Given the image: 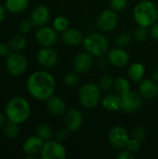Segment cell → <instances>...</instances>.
I'll list each match as a JSON object with an SVG mask.
<instances>
[{
    "label": "cell",
    "mask_w": 158,
    "mask_h": 159,
    "mask_svg": "<svg viewBox=\"0 0 158 159\" xmlns=\"http://www.w3.org/2000/svg\"><path fill=\"white\" fill-rule=\"evenodd\" d=\"M135 158V154L129 151L127 148L121 149V151L117 155V159H134Z\"/></svg>",
    "instance_id": "38"
},
{
    "label": "cell",
    "mask_w": 158,
    "mask_h": 159,
    "mask_svg": "<svg viewBox=\"0 0 158 159\" xmlns=\"http://www.w3.org/2000/svg\"><path fill=\"white\" fill-rule=\"evenodd\" d=\"M115 91L118 93L121 96H124L128 94L129 91H131V86L130 82L128 78L119 76L116 79H115V85H114Z\"/></svg>",
    "instance_id": "26"
},
{
    "label": "cell",
    "mask_w": 158,
    "mask_h": 159,
    "mask_svg": "<svg viewBox=\"0 0 158 159\" xmlns=\"http://www.w3.org/2000/svg\"><path fill=\"white\" fill-rule=\"evenodd\" d=\"M61 38L65 45L70 47H74L82 44L84 36L79 29L69 27L67 30H65L61 34Z\"/></svg>",
    "instance_id": "21"
},
{
    "label": "cell",
    "mask_w": 158,
    "mask_h": 159,
    "mask_svg": "<svg viewBox=\"0 0 158 159\" xmlns=\"http://www.w3.org/2000/svg\"><path fill=\"white\" fill-rule=\"evenodd\" d=\"M33 26H34V24L32 23V21L30 20H24L19 23L18 31H19V33H20L22 34H27L31 32V30L33 29Z\"/></svg>",
    "instance_id": "35"
},
{
    "label": "cell",
    "mask_w": 158,
    "mask_h": 159,
    "mask_svg": "<svg viewBox=\"0 0 158 159\" xmlns=\"http://www.w3.org/2000/svg\"><path fill=\"white\" fill-rule=\"evenodd\" d=\"M142 97L140 93L135 91H129L128 94L122 96L123 106L122 110L126 113H135L142 106Z\"/></svg>",
    "instance_id": "17"
},
{
    "label": "cell",
    "mask_w": 158,
    "mask_h": 159,
    "mask_svg": "<svg viewBox=\"0 0 158 159\" xmlns=\"http://www.w3.org/2000/svg\"><path fill=\"white\" fill-rule=\"evenodd\" d=\"M35 134L39 138H41L44 142H46V141H48V140H51L52 139L53 131H52L51 127L48 124H47V123H41V124H39L36 127Z\"/></svg>",
    "instance_id": "27"
},
{
    "label": "cell",
    "mask_w": 158,
    "mask_h": 159,
    "mask_svg": "<svg viewBox=\"0 0 158 159\" xmlns=\"http://www.w3.org/2000/svg\"><path fill=\"white\" fill-rule=\"evenodd\" d=\"M44 143L45 142L36 134L26 138L22 143V151L27 156V158H33L40 155Z\"/></svg>",
    "instance_id": "13"
},
{
    "label": "cell",
    "mask_w": 158,
    "mask_h": 159,
    "mask_svg": "<svg viewBox=\"0 0 158 159\" xmlns=\"http://www.w3.org/2000/svg\"><path fill=\"white\" fill-rule=\"evenodd\" d=\"M146 136H147V130L142 126H137V127H135L132 129V132H131V135H130L131 138H134V139L140 141L141 143H142V142L145 141Z\"/></svg>",
    "instance_id": "33"
},
{
    "label": "cell",
    "mask_w": 158,
    "mask_h": 159,
    "mask_svg": "<svg viewBox=\"0 0 158 159\" xmlns=\"http://www.w3.org/2000/svg\"><path fill=\"white\" fill-rule=\"evenodd\" d=\"M114 85H115V79L113 78V76L108 75H102L98 82V86L100 89L105 92H108L112 89H114Z\"/></svg>",
    "instance_id": "30"
},
{
    "label": "cell",
    "mask_w": 158,
    "mask_h": 159,
    "mask_svg": "<svg viewBox=\"0 0 158 159\" xmlns=\"http://www.w3.org/2000/svg\"><path fill=\"white\" fill-rule=\"evenodd\" d=\"M133 18L138 25L150 28L157 22V7L150 0H142L134 7Z\"/></svg>",
    "instance_id": "3"
},
{
    "label": "cell",
    "mask_w": 158,
    "mask_h": 159,
    "mask_svg": "<svg viewBox=\"0 0 158 159\" xmlns=\"http://www.w3.org/2000/svg\"><path fill=\"white\" fill-rule=\"evenodd\" d=\"M79 83V74L74 73H68L63 76V84L66 87L74 88Z\"/></svg>",
    "instance_id": "32"
},
{
    "label": "cell",
    "mask_w": 158,
    "mask_h": 159,
    "mask_svg": "<svg viewBox=\"0 0 158 159\" xmlns=\"http://www.w3.org/2000/svg\"><path fill=\"white\" fill-rule=\"evenodd\" d=\"M96 24L102 32H111L115 30L118 24L117 12L112 8L102 10L97 18Z\"/></svg>",
    "instance_id": "9"
},
{
    "label": "cell",
    "mask_w": 158,
    "mask_h": 159,
    "mask_svg": "<svg viewBox=\"0 0 158 159\" xmlns=\"http://www.w3.org/2000/svg\"><path fill=\"white\" fill-rule=\"evenodd\" d=\"M141 147H142V143H141L140 141H138V140H136V139L130 137V139H129V143H128L126 148L129 149V151H131L132 153L135 154V153H137L138 151H140Z\"/></svg>",
    "instance_id": "36"
},
{
    "label": "cell",
    "mask_w": 158,
    "mask_h": 159,
    "mask_svg": "<svg viewBox=\"0 0 158 159\" xmlns=\"http://www.w3.org/2000/svg\"><path fill=\"white\" fill-rule=\"evenodd\" d=\"M70 26V21L68 20V18L66 16L63 15H60L57 16L54 20H53V23H52V27L58 32V33H62L65 30H67Z\"/></svg>",
    "instance_id": "28"
},
{
    "label": "cell",
    "mask_w": 158,
    "mask_h": 159,
    "mask_svg": "<svg viewBox=\"0 0 158 159\" xmlns=\"http://www.w3.org/2000/svg\"><path fill=\"white\" fill-rule=\"evenodd\" d=\"M139 93L147 101H154L158 97V83L153 78H143L139 82Z\"/></svg>",
    "instance_id": "16"
},
{
    "label": "cell",
    "mask_w": 158,
    "mask_h": 159,
    "mask_svg": "<svg viewBox=\"0 0 158 159\" xmlns=\"http://www.w3.org/2000/svg\"><path fill=\"white\" fill-rule=\"evenodd\" d=\"M2 130H3V134H4L5 138L7 140H11V141L16 140L20 133V125L16 124V123L8 122V121L3 127Z\"/></svg>",
    "instance_id": "25"
},
{
    "label": "cell",
    "mask_w": 158,
    "mask_h": 159,
    "mask_svg": "<svg viewBox=\"0 0 158 159\" xmlns=\"http://www.w3.org/2000/svg\"><path fill=\"white\" fill-rule=\"evenodd\" d=\"M4 6L8 13L20 14L27 10L29 0H5Z\"/></svg>",
    "instance_id": "22"
},
{
    "label": "cell",
    "mask_w": 158,
    "mask_h": 159,
    "mask_svg": "<svg viewBox=\"0 0 158 159\" xmlns=\"http://www.w3.org/2000/svg\"><path fill=\"white\" fill-rule=\"evenodd\" d=\"M69 132H70V131H69L65 127L62 128V129H58L57 132H56V140H58V141H60V142L65 141V140L68 138V136H69Z\"/></svg>",
    "instance_id": "39"
},
{
    "label": "cell",
    "mask_w": 158,
    "mask_h": 159,
    "mask_svg": "<svg viewBox=\"0 0 158 159\" xmlns=\"http://www.w3.org/2000/svg\"><path fill=\"white\" fill-rule=\"evenodd\" d=\"M130 139L128 129L122 126H115L112 128L108 133V141L110 144L116 149H124Z\"/></svg>",
    "instance_id": "10"
},
{
    "label": "cell",
    "mask_w": 158,
    "mask_h": 159,
    "mask_svg": "<svg viewBox=\"0 0 158 159\" xmlns=\"http://www.w3.org/2000/svg\"><path fill=\"white\" fill-rule=\"evenodd\" d=\"M153 79L155 80V81H156L158 83V71L156 70L154 74H153Z\"/></svg>",
    "instance_id": "43"
},
{
    "label": "cell",
    "mask_w": 158,
    "mask_h": 159,
    "mask_svg": "<svg viewBox=\"0 0 158 159\" xmlns=\"http://www.w3.org/2000/svg\"><path fill=\"white\" fill-rule=\"evenodd\" d=\"M128 75L129 78L136 83L141 82L145 75V67L142 63L136 61L131 63L129 66V70H128Z\"/></svg>",
    "instance_id": "23"
},
{
    "label": "cell",
    "mask_w": 158,
    "mask_h": 159,
    "mask_svg": "<svg viewBox=\"0 0 158 159\" xmlns=\"http://www.w3.org/2000/svg\"><path fill=\"white\" fill-rule=\"evenodd\" d=\"M93 65V56L86 50L77 53L73 61V68L78 74H86Z\"/></svg>",
    "instance_id": "14"
},
{
    "label": "cell",
    "mask_w": 158,
    "mask_h": 159,
    "mask_svg": "<svg viewBox=\"0 0 158 159\" xmlns=\"http://www.w3.org/2000/svg\"><path fill=\"white\" fill-rule=\"evenodd\" d=\"M101 104L105 110L109 112H118L122 110L123 106L122 96L116 92L107 93L104 97L102 98Z\"/></svg>",
    "instance_id": "20"
},
{
    "label": "cell",
    "mask_w": 158,
    "mask_h": 159,
    "mask_svg": "<svg viewBox=\"0 0 158 159\" xmlns=\"http://www.w3.org/2000/svg\"><path fill=\"white\" fill-rule=\"evenodd\" d=\"M7 9L5 7V6L0 5V23H2L5 19H6V15H7Z\"/></svg>",
    "instance_id": "41"
},
{
    "label": "cell",
    "mask_w": 158,
    "mask_h": 159,
    "mask_svg": "<svg viewBox=\"0 0 158 159\" xmlns=\"http://www.w3.org/2000/svg\"><path fill=\"white\" fill-rule=\"evenodd\" d=\"M7 122V116L5 115V112L0 111V129H3V127L6 125Z\"/></svg>",
    "instance_id": "42"
},
{
    "label": "cell",
    "mask_w": 158,
    "mask_h": 159,
    "mask_svg": "<svg viewBox=\"0 0 158 159\" xmlns=\"http://www.w3.org/2000/svg\"><path fill=\"white\" fill-rule=\"evenodd\" d=\"M34 38L38 45L44 48H52L58 41L59 33L50 26L38 27L34 34Z\"/></svg>",
    "instance_id": "8"
},
{
    "label": "cell",
    "mask_w": 158,
    "mask_h": 159,
    "mask_svg": "<svg viewBox=\"0 0 158 159\" xmlns=\"http://www.w3.org/2000/svg\"><path fill=\"white\" fill-rule=\"evenodd\" d=\"M50 19V11L48 7L45 5L36 6L30 14V20L34 26L41 27L46 25Z\"/></svg>",
    "instance_id": "18"
},
{
    "label": "cell",
    "mask_w": 158,
    "mask_h": 159,
    "mask_svg": "<svg viewBox=\"0 0 158 159\" xmlns=\"http://www.w3.org/2000/svg\"><path fill=\"white\" fill-rule=\"evenodd\" d=\"M46 105H47V112L56 117L64 116V114L67 111L66 108V103L63 101L62 98L59 96H51L49 99L46 101Z\"/></svg>",
    "instance_id": "19"
},
{
    "label": "cell",
    "mask_w": 158,
    "mask_h": 159,
    "mask_svg": "<svg viewBox=\"0 0 158 159\" xmlns=\"http://www.w3.org/2000/svg\"><path fill=\"white\" fill-rule=\"evenodd\" d=\"M129 0H110V8L116 12L123 11L128 6Z\"/></svg>",
    "instance_id": "34"
},
{
    "label": "cell",
    "mask_w": 158,
    "mask_h": 159,
    "mask_svg": "<svg viewBox=\"0 0 158 159\" xmlns=\"http://www.w3.org/2000/svg\"><path fill=\"white\" fill-rule=\"evenodd\" d=\"M28 68V60L21 51H12L6 58V69L7 73L18 77L22 75Z\"/></svg>",
    "instance_id": "6"
},
{
    "label": "cell",
    "mask_w": 158,
    "mask_h": 159,
    "mask_svg": "<svg viewBox=\"0 0 158 159\" xmlns=\"http://www.w3.org/2000/svg\"><path fill=\"white\" fill-rule=\"evenodd\" d=\"M132 38H133V35H132L129 32H128V31L120 32V33L116 35V37H115V44H116V47L125 48L126 47H128V46L131 43Z\"/></svg>",
    "instance_id": "29"
},
{
    "label": "cell",
    "mask_w": 158,
    "mask_h": 159,
    "mask_svg": "<svg viewBox=\"0 0 158 159\" xmlns=\"http://www.w3.org/2000/svg\"><path fill=\"white\" fill-rule=\"evenodd\" d=\"M56 86L54 76L43 70L33 72L26 80V89L29 95L41 102H46L54 95Z\"/></svg>",
    "instance_id": "1"
},
{
    "label": "cell",
    "mask_w": 158,
    "mask_h": 159,
    "mask_svg": "<svg viewBox=\"0 0 158 159\" xmlns=\"http://www.w3.org/2000/svg\"><path fill=\"white\" fill-rule=\"evenodd\" d=\"M12 48L8 43H0V57L1 58H7L9 56L12 52Z\"/></svg>",
    "instance_id": "37"
},
{
    "label": "cell",
    "mask_w": 158,
    "mask_h": 159,
    "mask_svg": "<svg viewBox=\"0 0 158 159\" xmlns=\"http://www.w3.org/2000/svg\"><path fill=\"white\" fill-rule=\"evenodd\" d=\"M36 61L44 68H53L59 61V55L52 48L42 47L36 53Z\"/></svg>",
    "instance_id": "11"
},
{
    "label": "cell",
    "mask_w": 158,
    "mask_h": 159,
    "mask_svg": "<svg viewBox=\"0 0 158 159\" xmlns=\"http://www.w3.org/2000/svg\"><path fill=\"white\" fill-rule=\"evenodd\" d=\"M84 123V116L82 113L75 108H71L64 114V125L70 132L78 131Z\"/></svg>",
    "instance_id": "12"
},
{
    "label": "cell",
    "mask_w": 158,
    "mask_h": 159,
    "mask_svg": "<svg viewBox=\"0 0 158 159\" xmlns=\"http://www.w3.org/2000/svg\"><path fill=\"white\" fill-rule=\"evenodd\" d=\"M39 156L42 159H64L67 157V150L61 142L51 139L44 143Z\"/></svg>",
    "instance_id": "7"
},
{
    "label": "cell",
    "mask_w": 158,
    "mask_h": 159,
    "mask_svg": "<svg viewBox=\"0 0 158 159\" xmlns=\"http://www.w3.org/2000/svg\"><path fill=\"white\" fill-rule=\"evenodd\" d=\"M107 60L109 63L115 67H125L129 63V54L123 48H113L107 52Z\"/></svg>",
    "instance_id": "15"
},
{
    "label": "cell",
    "mask_w": 158,
    "mask_h": 159,
    "mask_svg": "<svg viewBox=\"0 0 158 159\" xmlns=\"http://www.w3.org/2000/svg\"><path fill=\"white\" fill-rule=\"evenodd\" d=\"M150 34L155 40L158 41V22H156L150 27Z\"/></svg>",
    "instance_id": "40"
},
{
    "label": "cell",
    "mask_w": 158,
    "mask_h": 159,
    "mask_svg": "<svg viewBox=\"0 0 158 159\" xmlns=\"http://www.w3.org/2000/svg\"><path fill=\"white\" fill-rule=\"evenodd\" d=\"M82 45L84 50L97 58L106 55L110 49L108 39L101 33H90L87 34L84 36Z\"/></svg>",
    "instance_id": "4"
},
{
    "label": "cell",
    "mask_w": 158,
    "mask_h": 159,
    "mask_svg": "<svg viewBox=\"0 0 158 159\" xmlns=\"http://www.w3.org/2000/svg\"><path fill=\"white\" fill-rule=\"evenodd\" d=\"M78 99L84 108L88 110L95 109L102 102V90L98 84L91 82L85 83L79 89Z\"/></svg>",
    "instance_id": "5"
},
{
    "label": "cell",
    "mask_w": 158,
    "mask_h": 159,
    "mask_svg": "<svg viewBox=\"0 0 158 159\" xmlns=\"http://www.w3.org/2000/svg\"><path fill=\"white\" fill-rule=\"evenodd\" d=\"M157 8H158V7H157Z\"/></svg>",
    "instance_id": "44"
},
{
    "label": "cell",
    "mask_w": 158,
    "mask_h": 159,
    "mask_svg": "<svg viewBox=\"0 0 158 159\" xmlns=\"http://www.w3.org/2000/svg\"><path fill=\"white\" fill-rule=\"evenodd\" d=\"M4 112L8 122L21 125L30 118L32 109L30 102L24 97L14 96L7 101Z\"/></svg>",
    "instance_id": "2"
},
{
    "label": "cell",
    "mask_w": 158,
    "mask_h": 159,
    "mask_svg": "<svg viewBox=\"0 0 158 159\" xmlns=\"http://www.w3.org/2000/svg\"><path fill=\"white\" fill-rule=\"evenodd\" d=\"M8 44L10 45L13 51H22L27 46V39L25 34L19 33L10 37Z\"/></svg>",
    "instance_id": "24"
},
{
    "label": "cell",
    "mask_w": 158,
    "mask_h": 159,
    "mask_svg": "<svg viewBox=\"0 0 158 159\" xmlns=\"http://www.w3.org/2000/svg\"><path fill=\"white\" fill-rule=\"evenodd\" d=\"M148 29H149L148 27L138 25V27L135 29V31L133 33V38L137 42H144L148 38V35H149Z\"/></svg>",
    "instance_id": "31"
}]
</instances>
